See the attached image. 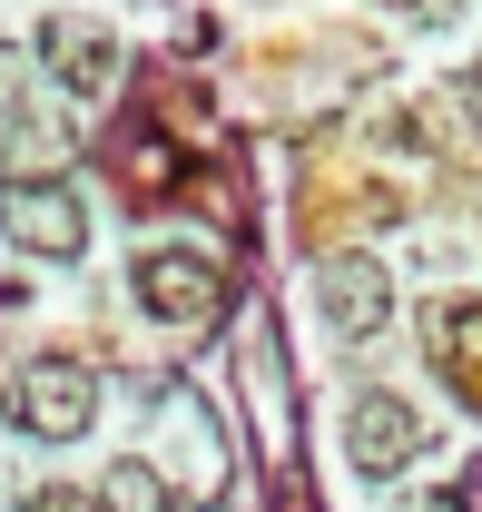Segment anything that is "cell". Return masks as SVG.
<instances>
[{"label":"cell","mask_w":482,"mask_h":512,"mask_svg":"<svg viewBox=\"0 0 482 512\" xmlns=\"http://www.w3.org/2000/svg\"><path fill=\"white\" fill-rule=\"evenodd\" d=\"M423 444V414L404 394H355L345 404V453H355V473H404Z\"/></svg>","instance_id":"cell-4"},{"label":"cell","mask_w":482,"mask_h":512,"mask_svg":"<svg viewBox=\"0 0 482 512\" xmlns=\"http://www.w3.org/2000/svg\"><path fill=\"white\" fill-rule=\"evenodd\" d=\"M404 512H463V503H453V493H414Z\"/></svg>","instance_id":"cell-10"},{"label":"cell","mask_w":482,"mask_h":512,"mask_svg":"<svg viewBox=\"0 0 482 512\" xmlns=\"http://www.w3.org/2000/svg\"><path fill=\"white\" fill-rule=\"evenodd\" d=\"M138 306L168 316V325H217L227 276H217V256H197V247H148L138 256Z\"/></svg>","instance_id":"cell-2"},{"label":"cell","mask_w":482,"mask_h":512,"mask_svg":"<svg viewBox=\"0 0 482 512\" xmlns=\"http://www.w3.org/2000/svg\"><path fill=\"white\" fill-rule=\"evenodd\" d=\"M50 60H60V79H69V99H99L109 79H119V50L99 40V30H60L50 40Z\"/></svg>","instance_id":"cell-6"},{"label":"cell","mask_w":482,"mask_h":512,"mask_svg":"<svg viewBox=\"0 0 482 512\" xmlns=\"http://www.w3.org/2000/svg\"><path fill=\"white\" fill-rule=\"evenodd\" d=\"M315 296H325V316H335V335H384V316H394V286H384V266L374 256H325L315 266Z\"/></svg>","instance_id":"cell-5"},{"label":"cell","mask_w":482,"mask_h":512,"mask_svg":"<svg viewBox=\"0 0 482 512\" xmlns=\"http://www.w3.org/2000/svg\"><path fill=\"white\" fill-rule=\"evenodd\" d=\"M10 414H20L30 434L69 444V434H89V414H99V375H89L79 355H40L30 375L10 384Z\"/></svg>","instance_id":"cell-1"},{"label":"cell","mask_w":482,"mask_h":512,"mask_svg":"<svg viewBox=\"0 0 482 512\" xmlns=\"http://www.w3.org/2000/svg\"><path fill=\"white\" fill-rule=\"evenodd\" d=\"M394 10H414V0H394Z\"/></svg>","instance_id":"cell-11"},{"label":"cell","mask_w":482,"mask_h":512,"mask_svg":"<svg viewBox=\"0 0 482 512\" xmlns=\"http://www.w3.org/2000/svg\"><path fill=\"white\" fill-rule=\"evenodd\" d=\"M433 355H443V375H453V384H473V394H482V306H443Z\"/></svg>","instance_id":"cell-7"},{"label":"cell","mask_w":482,"mask_h":512,"mask_svg":"<svg viewBox=\"0 0 482 512\" xmlns=\"http://www.w3.org/2000/svg\"><path fill=\"white\" fill-rule=\"evenodd\" d=\"M0 227L20 256H79L89 247V207L60 188V178H10L0 188Z\"/></svg>","instance_id":"cell-3"},{"label":"cell","mask_w":482,"mask_h":512,"mask_svg":"<svg viewBox=\"0 0 482 512\" xmlns=\"http://www.w3.org/2000/svg\"><path fill=\"white\" fill-rule=\"evenodd\" d=\"M99 512H178V493H168L148 463H119V473L99 483Z\"/></svg>","instance_id":"cell-8"},{"label":"cell","mask_w":482,"mask_h":512,"mask_svg":"<svg viewBox=\"0 0 482 512\" xmlns=\"http://www.w3.org/2000/svg\"><path fill=\"white\" fill-rule=\"evenodd\" d=\"M20 512H99V493H79V483H40V493H20Z\"/></svg>","instance_id":"cell-9"}]
</instances>
